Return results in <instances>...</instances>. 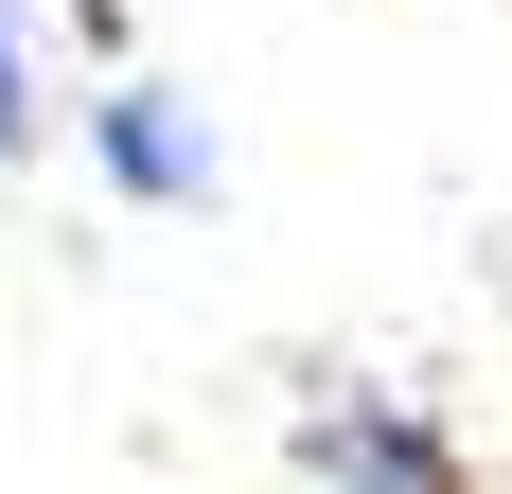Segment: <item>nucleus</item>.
I'll use <instances>...</instances> for the list:
<instances>
[{
    "label": "nucleus",
    "mask_w": 512,
    "mask_h": 494,
    "mask_svg": "<svg viewBox=\"0 0 512 494\" xmlns=\"http://www.w3.org/2000/svg\"><path fill=\"white\" fill-rule=\"evenodd\" d=\"M36 159V53H18V0H0V177Z\"/></svg>",
    "instance_id": "nucleus-3"
},
{
    "label": "nucleus",
    "mask_w": 512,
    "mask_h": 494,
    "mask_svg": "<svg viewBox=\"0 0 512 494\" xmlns=\"http://www.w3.org/2000/svg\"><path fill=\"white\" fill-rule=\"evenodd\" d=\"M301 494H460V442H442L407 389L318 371V389H301Z\"/></svg>",
    "instance_id": "nucleus-1"
},
{
    "label": "nucleus",
    "mask_w": 512,
    "mask_h": 494,
    "mask_svg": "<svg viewBox=\"0 0 512 494\" xmlns=\"http://www.w3.org/2000/svg\"><path fill=\"white\" fill-rule=\"evenodd\" d=\"M89 142H106V177H124L142 212H212V142H195V106H177V89H106Z\"/></svg>",
    "instance_id": "nucleus-2"
}]
</instances>
